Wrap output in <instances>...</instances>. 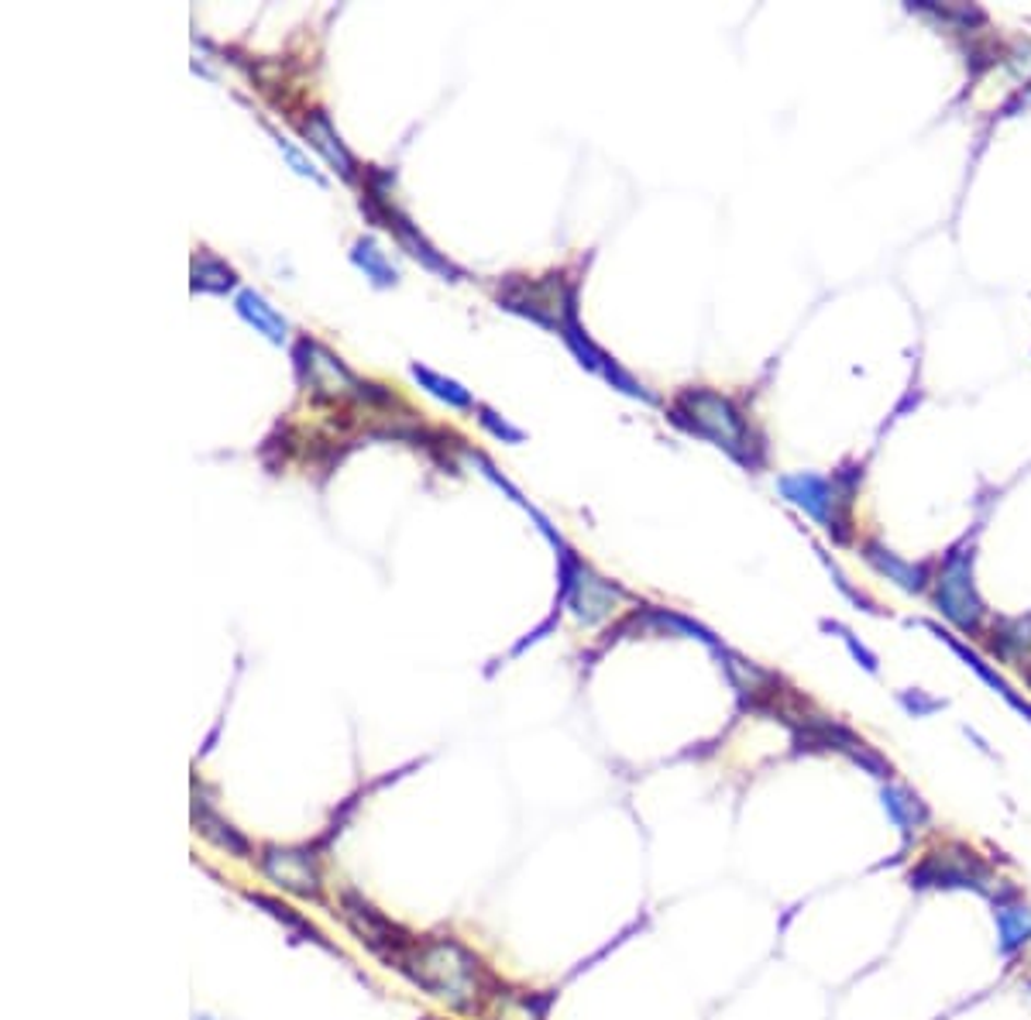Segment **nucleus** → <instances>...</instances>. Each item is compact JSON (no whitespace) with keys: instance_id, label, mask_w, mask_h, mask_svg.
<instances>
[{"instance_id":"obj_1","label":"nucleus","mask_w":1031,"mask_h":1020,"mask_svg":"<svg viewBox=\"0 0 1031 1020\" xmlns=\"http://www.w3.org/2000/svg\"><path fill=\"white\" fill-rule=\"evenodd\" d=\"M392 969L458 1013H475L482 1007V980H488V972L482 959L454 938H416Z\"/></svg>"},{"instance_id":"obj_2","label":"nucleus","mask_w":1031,"mask_h":1020,"mask_svg":"<svg viewBox=\"0 0 1031 1020\" xmlns=\"http://www.w3.org/2000/svg\"><path fill=\"white\" fill-rule=\"evenodd\" d=\"M908 880L915 890H963L994 900L1007 880L980 856V852L959 839L932 845L925 856L911 866Z\"/></svg>"},{"instance_id":"obj_3","label":"nucleus","mask_w":1031,"mask_h":1020,"mask_svg":"<svg viewBox=\"0 0 1031 1020\" xmlns=\"http://www.w3.org/2000/svg\"><path fill=\"white\" fill-rule=\"evenodd\" d=\"M341 917L355 938L368 948L371 956H379L389 969L406 956V948L416 941L406 928L389 921L382 911H375L368 900L355 890H341Z\"/></svg>"},{"instance_id":"obj_4","label":"nucleus","mask_w":1031,"mask_h":1020,"mask_svg":"<svg viewBox=\"0 0 1031 1020\" xmlns=\"http://www.w3.org/2000/svg\"><path fill=\"white\" fill-rule=\"evenodd\" d=\"M258 873L279 890L299 900H323V880L313 845H262L258 852Z\"/></svg>"},{"instance_id":"obj_5","label":"nucleus","mask_w":1031,"mask_h":1020,"mask_svg":"<svg viewBox=\"0 0 1031 1020\" xmlns=\"http://www.w3.org/2000/svg\"><path fill=\"white\" fill-rule=\"evenodd\" d=\"M991 911L997 928V956L1004 962H1015L1031 952V904L1011 880L991 900Z\"/></svg>"},{"instance_id":"obj_6","label":"nucleus","mask_w":1031,"mask_h":1020,"mask_svg":"<svg viewBox=\"0 0 1031 1020\" xmlns=\"http://www.w3.org/2000/svg\"><path fill=\"white\" fill-rule=\"evenodd\" d=\"M880 808L887 815V821L894 825V832L904 839V845L919 842L928 828H932V808L922 800L919 791H911L908 784H884L880 787Z\"/></svg>"},{"instance_id":"obj_7","label":"nucleus","mask_w":1031,"mask_h":1020,"mask_svg":"<svg viewBox=\"0 0 1031 1020\" xmlns=\"http://www.w3.org/2000/svg\"><path fill=\"white\" fill-rule=\"evenodd\" d=\"M685 406H691L695 426H698L701 434L715 437V440L725 443V447H739L743 426H739L736 413L725 406L722 399H715V395H685Z\"/></svg>"},{"instance_id":"obj_8","label":"nucleus","mask_w":1031,"mask_h":1020,"mask_svg":"<svg viewBox=\"0 0 1031 1020\" xmlns=\"http://www.w3.org/2000/svg\"><path fill=\"white\" fill-rule=\"evenodd\" d=\"M939 612L946 619L963 629V632H976L980 629V619H983V605L980 598L973 595V584L963 578H956V571L946 574V581L939 584Z\"/></svg>"},{"instance_id":"obj_9","label":"nucleus","mask_w":1031,"mask_h":1020,"mask_svg":"<svg viewBox=\"0 0 1031 1020\" xmlns=\"http://www.w3.org/2000/svg\"><path fill=\"white\" fill-rule=\"evenodd\" d=\"M193 825H197V832H200L206 842H214L221 852H227V856H238V859H248V856H251V842H248L230 821H224L217 811H210L206 800H197Z\"/></svg>"},{"instance_id":"obj_10","label":"nucleus","mask_w":1031,"mask_h":1020,"mask_svg":"<svg viewBox=\"0 0 1031 1020\" xmlns=\"http://www.w3.org/2000/svg\"><path fill=\"white\" fill-rule=\"evenodd\" d=\"M245 900H251L254 908H262L269 917H275V921H283L289 932H296L299 935V941H313V945H320L323 952H331V956H341V948H334L331 941L323 938V932L320 928H313V924L303 917V914H296L289 904H283L279 897H269V893H254V890H248L245 893Z\"/></svg>"},{"instance_id":"obj_11","label":"nucleus","mask_w":1031,"mask_h":1020,"mask_svg":"<svg viewBox=\"0 0 1031 1020\" xmlns=\"http://www.w3.org/2000/svg\"><path fill=\"white\" fill-rule=\"evenodd\" d=\"M870 557H874V560H877V564L884 567V571H887L890 578H894V581H898L901 588H908V591H922V588H925V581H922V571H915V567H908V564L894 560V557H890V554H887V557H877V554H870Z\"/></svg>"},{"instance_id":"obj_12","label":"nucleus","mask_w":1031,"mask_h":1020,"mask_svg":"<svg viewBox=\"0 0 1031 1020\" xmlns=\"http://www.w3.org/2000/svg\"><path fill=\"white\" fill-rule=\"evenodd\" d=\"M901 704H904L908 711H915V715H928V711L943 708L939 701H922V695H919V691H915V698H911V695H901Z\"/></svg>"},{"instance_id":"obj_13","label":"nucleus","mask_w":1031,"mask_h":1020,"mask_svg":"<svg viewBox=\"0 0 1031 1020\" xmlns=\"http://www.w3.org/2000/svg\"><path fill=\"white\" fill-rule=\"evenodd\" d=\"M1024 989L1031 993V972H1028V976H1024Z\"/></svg>"}]
</instances>
